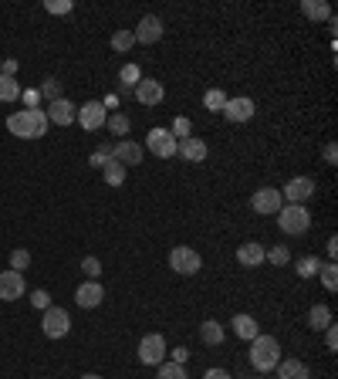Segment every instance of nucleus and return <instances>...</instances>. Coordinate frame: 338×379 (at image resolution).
Here are the masks:
<instances>
[{
    "instance_id": "obj_22",
    "label": "nucleus",
    "mask_w": 338,
    "mask_h": 379,
    "mask_svg": "<svg viewBox=\"0 0 338 379\" xmlns=\"http://www.w3.org/2000/svg\"><path fill=\"white\" fill-rule=\"evenodd\" d=\"M301 14L308 21H332V4L328 0H301Z\"/></svg>"
},
{
    "instance_id": "obj_18",
    "label": "nucleus",
    "mask_w": 338,
    "mask_h": 379,
    "mask_svg": "<svg viewBox=\"0 0 338 379\" xmlns=\"http://www.w3.org/2000/svg\"><path fill=\"white\" fill-rule=\"evenodd\" d=\"M102 302H105V288H102V281H85V285H78V291H75L78 308H98Z\"/></svg>"
},
{
    "instance_id": "obj_4",
    "label": "nucleus",
    "mask_w": 338,
    "mask_h": 379,
    "mask_svg": "<svg viewBox=\"0 0 338 379\" xmlns=\"http://www.w3.org/2000/svg\"><path fill=\"white\" fill-rule=\"evenodd\" d=\"M315 193H318V183L311 180V176H291V180L281 186V200H284V203H301V207H305Z\"/></svg>"
},
{
    "instance_id": "obj_29",
    "label": "nucleus",
    "mask_w": 338,
    "mask_h": 379,
    "mask_svg": "<svg viewBox=\"0 0 338 379\" xmlns=\"http://www.w3.org/2000/svg\"><path fill=\"white\" fill-rule=\"evenodd\" d=\"M318 274H322V285L328 291L338 288V264H335V261H325V264H318Z\"/></svg>"
},
{
    "instance_id": "obj_33",
    "label": "nucleus",
    "mask_w": 338,
    "mask_h": 379,
    "mask_svg": "<svg viewBox=\"0 0 338 379\" xmlns=\"http://www.w3.org/2000/svg\"><path fill=\"white\" fill-rule=\"evenodd\" d=\"M119 81H122V89H136L139 81H142V72H139V64H125L122 72H119Z\"/></svg>"
},
{
    "instance_id": "obj_13",
    "label": "nucleus",
    "mask_w": 338,
    "mask_h": 379,
    "mask_svg": "<svg viewBox=\"0 0 338 379\" xmlns=\"http://www.w3.org/2000/svg\"><path fill=\"white\" fill-rule=\"evenodd\" d=\"M163 17L156 14H146L142 21H139V28L132 30V38H136V45H156L159 38H163Z\"/></svg>"
},
{
    "instance_id": "obj_6",
    "label": "nucleus",
    "mask_w": 338,
    "mask_h": 379,
    "mask_svg": "<svg viewBox=\"0 0 338 379\" xmlns=\"http://www.w3.org/2000/svg\"><path fill=\"white\" fill-rule=\"evenodd\" d=\"M166 339L159 332H149L142 335V342H139V363L142 366H163L166 363Z\"/></svg>"
},
{
    "instance_id": "obj_46",
    "label": "nucleus",
    "mask_w": 338,
    "mask_h": 379,
    "mask_svg": "<svg viewBox=\"0 0 338 379\" xmlns=\"http://www.w3.org/2000/svg\"><path fill=\"white\" fill-rule=\"evenodd\" d=\"M14 72H17V61L11 58V61H0V75H11L14 78Z\"/></svg>"
},
{
    "instance_id": "obj_39",
    "label": "nucleus",
    "mask_w": 338,
    "mask_h": 379,
    "mask_svg": "<svg viewBox=\"0 0 338 379\" xmlns=\"http://www.w3.org/2000/svg\"><path fill=\"white\" fill-rule=\"evenodd\" d=\"M45 11L47 14H68V11H75V4L71 0H45Z\"/></svg>"
},
{
    "instance_id": "obj_24",
    "label": "nucleus",
    "mask_w": 338,
    "mask_h": 379,
    "mask_svg": "<svg viewBox=\"0 0 338 379\" xmlns=\"http://www.w3.org/2000/svg\"><path fill=\"white\" fill-rule=\"evenodd\" d=\"M200 339L206 342V346H220V342H223V325H220L216 319H206L200 325Z\"/></svg>"
},
{
    "instance_id": "obj_12",
    "label": "nucleus",
    "mask_w": 338,
    "mask_h": 379,
    "mask_svg": "<svg viewBox=\"0 0 338 379\" xmlns=\"http://www.w3.org/2000/svg\"><path fill=\"white\" fill-rule=\"evenodd\" d=\"M28 295L24 274L21 271H0V302H17Z\"/></svg>"
},
{
    "instance_id": "obj_38",
    "label": "nucleus",
    "mask_w": 338,
    "mask_h": 379,
    "mask_svg": "<svg viewBox=\"0 0 338 379\" xmlns=\"http://www.w3.org/2000/svg\"><path fill=\"white\" fill-rule=\"evenodd\" d=\"M81 271L88 274V281H98V278H102V261H98V258H85V261H81Z\"/></svg>"
},
{
    "instance_id": "obj_21",
    "label": "nucleus",
    "mask_w": 338,
    "mask_h": 379,
    "mask_svg": "<svg viewBox=\"0 0 338 379\" xmlns=\"http://www.w3.org/2000/svg\"><path fill=\"white\" fill-rule=\"evenodd\" d=\"M231 325H233V332H237V339H247V342L261 335V325H257L254 315H233Z\"/></svg>"
},
{
    "instance_id": "obj_26",
    "label": "nucleus",
    "mask_w": 338,
    "mask_h": 379,
    "mask_svg": "<svg viewBox=\"0 0 338 379\" xmlns=\"http://www.w3.org/2000/svg\"><path fill=\"white\" fill-rule=\"evenodd\" d=\"M105 129L112 136H129V129H132V119L122 115V112H115V115H108L105 119Z\"/></svg>"
},
{
    "instance_id": "obj_5",
    "label": "nucleus",
    "mask_w": 338,
    "mask_h": 379,
    "mask_svg": "<svg viewBox=\"0 0 338 379\" xmlns=\"http://www.w3.org/2000/svg\"><path fill=\"white\" fill-rule=\"evenodd\" d=\"M169 268L176 274H183V278H193V274L203 268V258L193 251V247H183V244H180V247L169 251Z\"/></svg>"
},
{
    "instance_id": "obj_10",
    "label": "nucleus",
    "mask_w": 338,
    "mask_h": 379,
    "mask_svg": "<svg viewBox=\"0 0 338 379\" xmlns=\"http://www.w3.org/2000/svg\"><path fill=\"white\" fill-rule=\"evenodd\" d=\"M250 207H254V213H261V217H274V213L284 207V200H281V190H274V186H261V190H254V197H250Z\"/></svg>"
},
{
    "instance_id": "obj_41",
    "label": "nucleus",
    "mask_w": 338,
    "mask_h": 379,
    "mask_svg": "<svg viewBox=\"0 0 338 379\" xmlns=\"http://www.w3.org/2000/svg\"><path fill=\"white\" fill-rule=\"evenodd\" d=\"M325 346H328V352H335L338 349V329H335V322L325 329Z\"/></svg>"
},
{
    "instance_id": "obj_31",
    "label": "nucleus",
    "mask_w": 338,
    "mask_h": 379,
    "mask_svg": "<svg viewBox=\"0 0 338 379\" xmlns=\"http://www.w3.org/2000/svg\"><path fill=\"white\" fill-rule=\"evenodd\" d=\"M132 45H136L132 30H115V34H112V47H115L119 55H129V51H132Z\"/></svg>"
},
{
    "instance_id": "obj_2",
    "label": "nucleus",
    "mask_w": 338,
    "mask_h": 379,
    "mask_svg": "<svg viewBox=\"0 0 338 379\" xmlns=\"http://www.w3.org/2000/svg\"><path fill=\"white\" fill-rule=\"evenodd\" d=\"M250 366H254V373H274V366L281 363V342H277L274 335H257V339H250Z\"/></svg>"
},
{
    "instance_id": "obj_36",
    "label": "nucleus",
    "mask_w": 338,
    "mask_h": 379,
    "mask_svg": "<svg viewBox=\"0 0 338 379\" xmlns=\"http://www.w3.org/2000/svg\"><path fill=\"white\" fill-rule=\"evenodd\" d=\"M41 95H45L47 102L62 98V81H58V78H45V81H41Z\"/></svg>"
},
{
    "instance_id": "obj_35",
    "label": "nucleus",
    "mask_w": 338,
    "mask_h": 379,
    "mask_svg": "<svg viewBox=\"0 0 338 379\" xmlns=\"http://www.w3.org/2000/svg\"><path fill=\"white\" fill-rule=\"evenodd\" d=\"M28 268H31V254H28V251H24V247H17L14 254H11V271H28Z\"/></svg>"
},
{
    "instance_id": "obj_48",
    "label": "nucleus",
    "mask_w": 338,
    "mask_h": 379,
    "mask_svg": "<svg viewBox=\"0 0 338 379\" xmlns=\"http://www.w3.org/2000/svg\"><path fill=\"white\" fill-rule=\"evenodd\" d=\"M325 251H328V261H335V254H338V237H328Z\"/></svg>"
},
{
    "instance_id": "obj_19",
    "label": "nucleus",
    "mask_w": 338,
    "mask_h": 379,
    "mask_svg": "<svg viewBox=\"0 0 338 379\" xmlns=\"http://www.w3.org/2000/svg\"><path fill=\"white\" fill-rule=\"evenodd\" d=\"M264 244H257V241H247V244H240L237 247V264H244V268H261L264 264Z\"/></svg>"
},
{
    "instance_id": "obj_27",
    "label": "nucleus",
    "mask_w": 338,
    "mask_h": 379,
    "mask_svg": "<svg viewBox=\"0 0 338 379\" xmlns=\"http://www.w3.org/2000/svg\"><path fill=\"white\" fill-rule=\"evenodd\" d=\"M102 176H105L108 186H122L125 183V166L122 163H115V159H108L105 166H102Z\"/></svg>"
},
{
    "instance_id": "obj_30",
    "label": "nucleus",
    "mask_w": 338,
    "mask_h": 379,
    "mask_svg": "<svg viewBox=\"0 0 338 379\" xmlns=\"http://www.w3.org/2000/svg\"><path fill=\"white\" fill-rule=\"evenodd\" d=\"M203 106L210 108V112H223V106H227V91H223V89H210L206 95H203Z\"/></svg>"
},
{
    "instance_id": "obj_40",
    "label": "nucleus",
    "mask_w": 338,
    "mask_h": 379,
    "mask_svg": "<svg viewBox=\"0 0 338 379\" xmlns=\"http://www.w3.org/2000/svg\"><path fill=\"white\" fill-rule=\"evenodd\" d=\"M190 129H193V122H190V119H183V115H180V119L173 122V129H169V132H173V139L180 142V139H186V136H190Z\"/></svg>"
},
{
    "instance_id": "obj_28",
    "label": "nucleus",
    "mask_w": 338,
    "mask_h": 379,
    "mask_svg": "<svg viewBox=\"0 0 338 379\" xmlns=\"http://www.w3.org/2000/svg\"><path fill=\"white\" fill-rule=\"evenodd\" d=\"M318 264H322V261L315 258V254H305V258L294 261V271H298V278H315V274H318Z\"/></svg>"
},
{
    "instance_id": "obj_17",
    "label": "nucleus",
    "mask_w": 338,
    "mask_h": 379,
    "mask_svg": "<svg viewBox=\"0 0 338 379\" xmlns=\"http://www.w3.org/2000/svg\"><path fill=\"white\" fill-rule=\"evenodd\" d=\"M176 156L183 159V163H203L206 156H210V149H206V142L197 136H186L180 139V146H176Z\"/></svg>"
},
{
    "instance_id": "obj_3",
    "label": "nucleus",
    "mask_w": 338,
    "mask_h": 379,
    "mask_svg": "<svg viewBox=\"0 0 338 379\" xmlns=\"http://www.w3.org/2000/svg\"><path fill=\"white\" fill-rule=\"evenodd\" d=\"M274 217H277L281 234H288V237H301V234H308V227H311V213H308V207H301V203H284Z\"/></svg>"
},
{
    "instance_id": "obj_9",
    "label": "nucleus",
    "mask_w": 338,
    "mask_h": 379,
    "mask_svg": "<svg viewBox=\"0 0 338 379\" xmlns=\"http://www.w3.org/2000/svg\"><path fill=\"white\" fill-rule=\"evenodd\" d=\"M176 146H180V142L173 139V132H169V129H159V125L149 129V136H146V149L156 152L159 159H173V156H176Z\"/></svg>"
},
{
    "instance_id": "obj_25",
    "label": "nucleus",
    "mask_w": 338,
    "mask_h": 379,
    "mask_svg": "<svg viewBox=\"0 0 338 379\" xmlns=\"http://www.w3.org/2000/svg\"><path fill=\"white\" fill-rule=\"evenodd\" d=\"M21 98V81L11 75H0V102H17Z\"/></svg>"
},
{
    "instance_id": "obj_37",
    "label": "nucleus",
    "mask_w": 338,
    "mask_h": 379,
    "mask_svg": "<svg viewBox=\"0 0 338 379\" xmlns=\"http://www.w3.org/2000/svg\"><path fill=\"white\" fill-rule=\"evenodd\" d=\"M108 159H112V142H105V146H98V149L92 152V159H88V163H92L95 169H102L108 163Z\"/></svg>"
},
{
    "instance_id": "obj_43",
    "label": "nucleus",
    "mask_w": 338,
    "mask_h": 379,
    "mask_svg": "<svg viewBox=\"0 0 338 379\" xmlns=\"http://www.w3.org/2000/svg\"><path fill=\"white\" fill-rule=\"evenodd\" d=\"M322 156H325V163H328V166H335L338 163V146L335 142H328V146L322 149Z\"/></svg>"
},
{
    "instance_id": "obj_7",
    "label": "nucleus",
    "mask_w": 338,
    "mask_h": 379,
    "mask_svg": "<svg viewBox=\"0 0 338 379\" xmlns=\"http://www.w3.org/2000/svg\"><path fill=\"white\" fill-rule=\"evenodd\" d=\"M41 332L47 339H64V335L71 332V319H68V312L64 308H45V319H41Z\"/></svg>"
},
{
    "instance_id": "obj_23",
    "label": "nucleus",
    "mask_w": 338,
    "mask_h": 379,
    "mask_svg": "<svg viewBox=\"0 0 338 379\" xmlns=\"http://www.w3.org/2000/svg\"><path fill=\"white\" fill-rule=\"evenodd\" d=\"M332 308L328 305H311V312H308V325L315 329V332H325L328 325H332Z\"/></svg>"
},
{
    "instance_id": "obj_47",
    "label": "nucleus",
    "mask_w": 338,
    "mask_h": 379,
    "mask_svg": "<svg viewBox=\"0 0 338 379\" xmlns=\"http://www.w3.org/2000/svg\"><path fill=\"white\" fill-rule=\"evenodd\" d=\"M186 359H190V349H186V346L173 349V363H183V366H186Z\"/></svg>"
},
{
    "instance_id": "obj_32",
    "label": "nucleus",
    "mask_w": 338,
    "mask_h": 379,
    "mask_svg": "<svg viewBox=\"0 0 338 379\" xmlns=\"http://www.w3.org/2000/svg\"><path fill=\"white\" fill-rule=\"evenodd\" d=\"M159 379H190V373H186V366L183 363H163L159 366Z\"/></svg>"
},
{
    "instance_id": "obj_15",
    "label": "nucleus",
    "mask_w": 338,
    "mask_h": 379,
    "mask_svg": "<svg viewBox=\"0 0 338 379\" xmlns=\"http://www.w3.org/2000/svg\"><path fill=\"white\" fill-rule=\"evenodd\" d=\"M112 159H115V163H122L125 169L139 166V163H142V146L132 142V139H119V142H112Z\"/></svg>"
},
{
    "instance_id": "obj_49",
    "label": "nucleus",
    "mask_w": 338,
    "mask_h": 379,
    "mask_svg": "<svg viewBox=\"0 0 338 379\" xmlns=\"http://www.w3.org/2000/svg\"><path fill=\"white\" fill-rule=\"evenodd\" d=\"M81 379H102V376H98V373H85V376H81Z\"/></svg>"
},
{
    "instance_id": "obj_8",
    "label": "nucleus",
    "mask_w": 338,
    "mask_h": 379,
    "mask_svg": "<svg viewBox=\"0 0 338 379\" xmlns=\"http://www.w3.org/2000/svg\"><path fill=\"white\" fill-rule=\"evenodd\" d=\"M105 119H108V112H105V106L98 102V98H92V102H85V106H78V125L85 129V132H98L102 125H105Z\"/></svg>"
},
{
    "instance_id": "obj_11",
    "label": "nucleus",
    "mask_w": 338,
    "mask_h": 379,
    "mask_svg": "<svg viewBox=\"0 0 338 379\" xmlns=\"http://www.w3.org/2000/svg\"><path fill=\"white\" fill-rule=\"evenodd\" d=\"M132 91H136V102H139V106H146V108H156L163 98H166L163 81H156V78H142Z\"/></svg>"
},
{
    "instance_id": "obj_1",
    "label": "nucleus",
    "mask_w": 338,
    "mask_h": 379,
    "mask_svg": "<svg viewBox=\"0 0 338 379\" xmlns=\"http://www.w3.org/2000/svg\"><path fill=\"white\" fill-rule=\"evenodd\" d=\"M7 129L17 139H41L47 136V115L45 108H21L14 115H7Z\"/></svg>"
},
{
    "instance_id": "obj_16",
    "label": "nucleus",
    "mask_w": 338,
    "mask_h": 379,
    "mask_svg": "<svg viewBox=\"0 0 338 379\" xmlns=\"http://www.w3.org/2000/svg\"><path fill=\"white\" fill-rule=\"evenodd\" d=\"M47 122H54V125H71V122L78 119V108L75 102H68V98H54V102H47Z\"/></svg>"
},
{
    "instance_id": "obj_20",
    "label": "nucleus",
    "mask_w": 338,
    "mask_h": 379,
    "mask_svg": "<svg viewBox=\"0 0 338 379\" xmlns=\"http://www.w3.org/2000/svg\"><path fill=\"white\" fill-rule=\"evenodd\" d=\"M274 373L277 379H311V373H308V366L301 359H281L274 366Z\"/></svg>"
},
{
    "instance_id": "obj_45",
    "label": "nucleus",
    "mask_w": 338,
    "mask_h": 379,
    "mask_svg": "<svg viewBox=\"0 0 338 379\" xmlns=\"http://www.w3.org/2000/svg\"><path fill=\"white\" fill-rule=\"evenodd\" d=\"M203 379H233V376L227 373V369H206V373H203Z\"/></svg>"
},
{
    "instance_id": "obj_34",
    "label": "nucleus",
    "mask_w": 338,
    "mask_h": 379,
    "mask_svg": "<svg viewBox=\"0 0 338 379\" xmlns=\"http://www.w3.org/2000/svg\"><path fill=\"white\" fill-rule=\"evenodd\" d=\"M264 261H271V264H274V268H284V264H288V261H291V251H288V247H284V244H277V247H271V251H267V254H264Z\"/></svg>"
},
{
    "instance_id": "obj_14",
    "label": "nucleus",
    "mask_w": 338,
    "mask_h": 379,
    "mask_svg": "<svg viewBox=\"0 0 338 379\" xmlns=\"http://www.w3.org/2000/svg\"><path fill=\"white\" fill-rule=\"evenodd\" d=\"M254 112H257V106H254V98H247V95H240V98H227V106H223V119L227 122H250L254 119Z\"/></svg>"
},
{
    "instance_id": "obj_44",
    "label": "nucleus",
    "mask_w": 338,
    "mask_h": 379,
    "mask_svg": "<svg viewBox=\"0 0 338 379\" xmlns=\"http://www.w3.org/2000/svg\"><path fill=\"white\" fill-rule=\"evenodd\" d=\"M24 102H28V108H41L37 102H41V91H24Z\"/></svg>"
},
{
    "instance_id": "obj_42",
    "label": "nucleus",
    "mask_w": 338,
    "mask_h": 379,
    "mask_svg": "<svg viewBox=\"0 0 338 379\" xmlns=\"http://www.w3.org/2000/svg\"><path fill=\"white\" fill-rule=\"evenodd\" d=\"M31 305L45 312V308H51V295H47V291H34V295H31Z\"/></svg>"
}]
</instances>
